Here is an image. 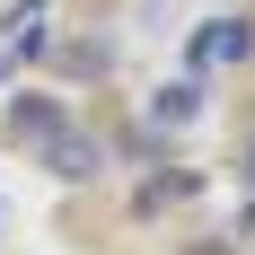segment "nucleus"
Returning <instances> with one entry per match:
<instances>
[{"label": "nucleus", "instance_id": "7ed1b4c3", "mask_svg": "<svg viewBox=\"0 0 255 255\" xmlns=\"http://www.w3.org/2000/svg\"><path fill=\"white\" fill-rule=\"evenodd\" d=\"M194 106H203V88L176 79V88H158V97H150V124H194Z\"/></svg>", "mask_w": 255, "mask_h": 255}, {"label": "nucleus", "instance_id": "f03ea898", "mask_svg": "<svg viewBox=\"0 0 255 255\" xmlns=\"http://www.w3.org/2000/svg\"><path fill=\"white\" fill-rule=\"evenodd\" d=\"M35 158H44L62 185H88V176H97V141H88V132H71V124L44 132V141H35Z\"/></svg>", "mask_w": 255, "mask_h": 255}, {"label": "nucleus", "instance_id": "20e7f679", "mask_svg": "<svg viewBox=\"0 0 255 255\" xmlns=\"http://www.w3.org/2000/svg\"><path fill=\"white\" fill-rule=\"evenodd\" d=\"M62 71H71V79H97V71H106V44H97V35H79V44L62 53Z\"/></svg>", "mask_w": 255, "mask_h": 255}, {"label": "nucleus", "instance_id": "f257e3e1", "mask_svg": "<svg viewBox=\"0 0 255 255\" xmlns=\"http://www.w3.org/2000/svg\"><path fill=\"white\" fill-rule=\"evenodd\" d=\"M238 53H255V26L247 18H211V26L185 35V62H194V71H220V62H238Z\"/></svg>", "mask_w": 255, "mask_h": 255}, {"label": "nucleus", "instance_id": "39448f33", "mask_svg": "<svg viewBox=\"0 0 255 255\" xmlns=\"http://www.w3.org/2000/svg\"><path fill=\"white\" fill-rule=\"evenodd\" d=\"M176 194H194V167H185V176H176V167H158V176H150V194H141V203H176Z\"/></svg>", "mask_w": 255, "mask_h": 255}]
</instances>
